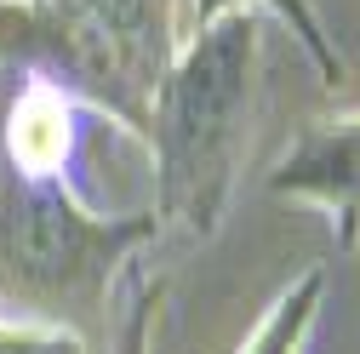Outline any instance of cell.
I'll return each mask as SVG.
<instances>
[{"label": "cell", "instance_id": "obj_1", "mask_svg": "<svg viewBox=\"0 0 360 354\" xmlns=\"http://www.w3.org/2000/svg\"><path fill=\"white\" fill-rule=\"evenodd\" d=\"M103 126L58 80L12 69L0 103V303L80 308L98 303L160 223L155 211H92L80 200V160Z\"/></svg>", "mask_w": 360, "mask_h": 354}, {"label": "cell", "instance_id": "obj_2", "mask_svg": "<svg viewBox=\"0 0 360 354\" xmlns=\"http://www.w3.org/2000/svg\"><path fill=\"white\" fill-rule=\"evenodd\" d=\"M257 6L217 12L212 23L189 29L177 46L160 92L149 103L143 138L155 149V223L212 235L223 223L240 149H246V120L257 92Z\"/></svg>", "mask_w": 360, "mask_h": 354}, {"label": "cell", "instance_id": "obj_3", "mask_svg": "<svg viewBox=\"0 0 360 354\" xmlns=\"http://www.w3.org/2000/svg\"><path fill=\"white\" fill-rule=\"evenodd\" d=\"M177 46V0H0V63L58 80L131 131H143Z\"/></svg>", "mask_w": 360, "mask_h": 354}, {"label": "cell", "instance_id": "obj_4", "mask_svg": "<svg viewBox=\"0 0 360 354\" xmlns=\"http://www.w3.org/2000/svg\"><path fill=\"white\" fill-rule=\"evenodd\" d=\"M269 189L309 200V206H326L338 246L349 251L360 240V114L332 120V126H309L292 143V155L275 166Z\"/></svg>", "mask_w": 360, "mask_h": 354}, {"label": "cell", "instance_id": "obj_5", "mask_svg": "<svg viewBox=\"0 0 360 354\" xmlns=\"http://www.w3.org/2000/svg\"><path fill=\"white\" fill-rule=\"evenodd\" d=\"M321 297H326V269L297 275V280L275 297V308L257 320V332L246 337L240 354H303V337H309L314 315H321Z\"/></svg>", "mask_w": 360, "mask_h": 354}, {"label": "cell", "instance_id": "obj_6", "mask_svg": "<svg viewBox=\"0 0 360 354\" xmlns=\"http://www.w3.org/2000/svg\"><path fill=\"white\" fill-rule=\"evenodd\" d=\"M235 6H269L275 18H286L292 34H297V46L314 58V69H321L326 80H343V58H338V46L326 40V29H321V18H314L309 0H189V29L212 23L217 12H235Z\"/></svg>", "mask_w": 360, "mask_h": 354}, {"label": "cell", "instance_id": "obj_7", "mask_svg": "<svg viewBox=\"0 0 360 354\" xmlns=\"http://www.w3.org/2000/svg\"><path fill=\"white\" fill-rule=\"evenodd\" d=\"M120 297H126V320H120V348L115 354H149V320H155V303H160V280H149L138 263H126L115 275Z\"/></svg>", "mask_w": 360, "mask_h": 354}, {"label": "cell", "instance_id": "obj_8", "mask_svg": "<svg viewBox=\"0 0 360 354\" xmlns=\"http://www.w3.org/2000/svg\"><path fill=\"white\" fill-rule=\"evenodd\" d=\"M0 354H86V343L46 320H0Z\"/></svg>", "mask_w": 360, "mask_h": 354}]
</instances>
